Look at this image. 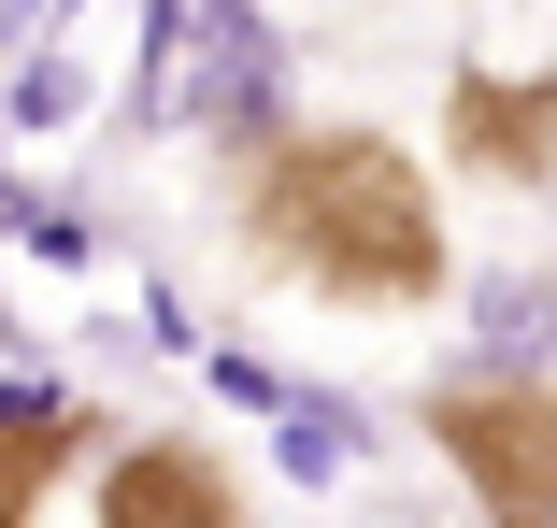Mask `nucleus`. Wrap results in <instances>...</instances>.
Here are the masks:
<instances>
[{
  "mask_svg": "<svg viewBox=\"0 0 557 528\" xmlns=\"http://www.w3.org/2000/svg\"><path fill=\"white\" fill-rule=\"evenodd\" d=\"M244 257L329 314H414L458 272L429 172L386 129H272L244 172Z\"/></svg>",
  "mask_w": 557,
  "mask_h": 528,
  "instance_id": "f257e3e1",
  "label": "nucleus"
},
{
  "mask_svg": "<svg viewBox=\"0 0 557 528\" xmlns=\"http://www.w3.org/2000/svg\"><path fill=\"white\" fill-rule=\"evenodd\" d=\"M429 443L458 457V486L486 500V528H557V386L543 372H486L429 400Z\"/></svg>",
  "mask_w": 557,
  "mask_h": 528,
  "instance_id": "f03ea898",
  "label": "nucleus"
},
{
  "mask_svg": "<svg viewBox=\"0 0 557 528\" xmlns=\"http://www.w3.org/2000/svg\"><path fill=\"white\" fill-rule=\"evenodd\" d=\"M443 143L486 186H543L557 172V72H458L443 86Z\"/></svg>",
  "mask_w": 557,
  "mask_h": 528,
  "instance_id": "7ed1b4c3",
  "label": "nucleus"
},
{
  "mask_svg": "<svg viewBox=\"0 0 557 528\" xmlns=\"http://www.w3.org/2000/svg\"><path fill=\"white\" fill-rule=\"evenodd\" d=\"M100 528H258V514H244V486L200 443H129L100 472Z\"/></svg>",
  "mask_w": 557,
  "mask_h": 528,
  "instance_id": "20e7f679",
  "label": "nucleus"
},
{
  "mask_svg": "<svg viewBox=\"0 0 557 528\" xmlns=\"http://www.w3.org/2000/svg\"><path fill=\"white\" fill-rule=\"evenodd\" d=\"M72 443H86V414H72V400H0V528H29V514H44V486L72 472Z\"/></svg>",
  "mask_w": 557,
  "mask_h": 528,
  "instance_id": "39448f33",
  "label": "nucleus"
}]
</instances>
